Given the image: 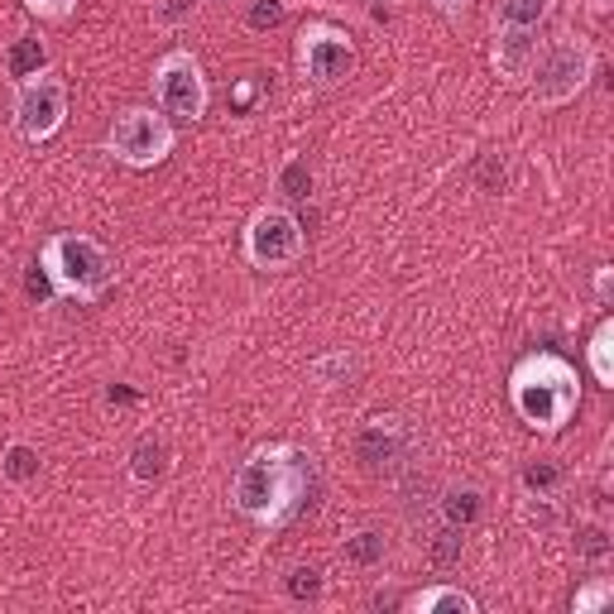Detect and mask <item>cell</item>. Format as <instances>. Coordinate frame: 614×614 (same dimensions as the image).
Instances as JSON below:
<instances>
[{
  "mask_svg": "<svg viewBox=\"0 0 614 614\" xmlns=\"http://www.w3.org/2000/svg\"><path fill=\"white\" fill-rule=\"evenodd\" d=\"M29 10L39 14V20H68L72 10H78V0H24Z\"/></svg>",
  "mask_w": 614,
  "mask_h": 614,
  "instance_id": "83f0119b",
  "label": "cell"
},
{
  "mask_svg": "<svg viewBox=\"0 0 614 614\" xmlns=\"http://www.w3.org/2000/svg\"><path fill=\"white\" fill-rule=\"evenodd\" d=\"M245 20H250V29H274V24H284V0H255Z\"/></svg>",
  "mask_w": 614,
  "mask_h": 614,
  "instance_id": "d4e9b609",
  "label": "cell"
},
{
  "mask_svg": "<svg viewBox=\"0 0 614 614\" xmlns=\"http://www.w3.org/2000/svg\"><path fill=\"white\" fill-rule=\"evenodd\" d=\"M168 461L173 451L164 442V432H144L135 447H130V475L140 480V485H158V480L168 475Z\"/></svg>",
  "mask_w": 614,
  "mask_h": 614,
  "instance_id": "7c38bea8",
  "label": "cell"
},
{
  "mask_svg": "<svg viewBox=\"0 0 614 614\" xmlns=\"http://www.w3.org/2000/svg\"><path fill=\"white\" fill-rule=\"evenodd\" d=\"M519 418L538 432H557L566 418L576 413L581 393H576V370L557 356H529L509 379Z\"/></svg>",
  "mask_w": 614,
  "mask_h": 614,
  "instance_id": "7a4b0ae2",
  "label": "cell"
},
{
  "mask_svg": "<svg viewBox=\"0 0 614 614\" xmlns=\"http://www.w3.org/2000/svg\"><path fill=\"white\" fill-rule=\"evenodd\" d=\"M106 150L121 158L125 168H154V164H164V158L173 154V125H168V115H158L150 106L121 111V121H115L111 135H106Z\"/></svg>",
  "mask_w": 614,
  "mask_h": 614,
  "instance_id": "5b68a950",
  "label": "cell"
},
{
  "mask_svg": "<svg viewBox=\"0 0 614 614\" xmlns=\"http://www.w3.org/2000/svg\"><path fill=\"white\" fill-rule=\"evenodd\" d=\"M432 6H437V10H447V14H461L465 6H471V0H432Z\"/></svg>",
  "mask_w": 614,
  "mask_h": 614,
  "instance_id": "4dcf8cb0",
  "label": "cell"
},
{
  "mask_svg": "<svg viewBox=\"0 0 614 614\" xmlns=\"http://www.w3.org/2000/svg\"><path fill=\"white\" fill-rule=\"evenodd\" d=\"M399 451H403V437H399V422L393 418H375L370 428L356 437V461L365 471H389V465L399 461Z\"/></svg>",
  "mask_w": 614,
  "mask_h": 614,
  "instance_id": "8fae6325",
  "label": "cell"
},
{
  "mask_svg": "<svg viewBox=\"0 0 614 614\" xmlns=\"http://www.w3.org/2000/svg\"><path fill=\"white\" fill-rule=\"evenodd\" d=\"M0 471L24 485V480L39 475V451L29 447V442H10V447H6V461H0Z\"/></svg>",
  "mask_w": 614,
  "mask_h": 614,
  "instance_id": "ac0fdd59",
  "label": "cell"
},
{
  "mask_svg": "<svg viewBox=\"0 0 614 614\" xmlns=\"http://www.w3.org/2000/svg\"><path fill=\"white\" fill-rule=\"evenodd\" d=\"M538 58V29H519V24H500L494 29V68L504 82H523L533 72Z\"/></svg>",
  "mask_w": 614,
  "mask_h": 614,
  "instance_id": "30bf717a",
  "label": "cell"
},
{
  "mask_svg": "<svg viewBox=\"0 0 614 614\" xmlns=\"http://www.w3.org/2000/svg\"><path fill=\"white\" fill-rule=\"evenodd\" d=\"M303 255V222L284 207H265L245 226V259L259 269H288Z\"/></svg>",
  "mask_w": 614,
  "mask_h": 614,
  "instance_id": "ba28073f",
  "label": "cell"
},
{
  "mask_svg": "<svg viewBox=\"0 0 614 614\" xmlns=\"http://www.w3.org/2000/svg\"><path fill=\"white\" fill-rule=\"evenodd\" d=\"M307 457L303 451H288V447H269V451H255L250 461L236 471V490L231 500L245 519L255 523H284L288 514H298L303 494H307Z\"/></svg>",
  "mask_w": 614,
  "mask_h": 614,
  "instance_id": "6da1fadb",
  "label": "cell"
},
{
  "mask_svg": "<svg viewBox=\"0 0 614 614\" xmlns=\"http://www.w3.org/2000/svg\"><path fill=\"white\" fill-rule=\"evenodd\" d=\"M413 610L418 614H475V601L457 586H432V591L413 595Z\"/></svg>",
  "mask_w": 614,
  "mask_h": 614,
  "instance_id": "5bb4252c",
  "label": "cell"
},
{
  "mask_svg": "<svg viewBox=\"0 0 614 614\" xmlns=\"http://www.w3.org/2000/svg\"><path fill=\"white\" fill-rule=\"evenodd\" d=\"M461 529H451V523H447V533H437L432 538V557L437 562H457L461 557V538H457Z\"/></svg>",
  "mask_w": 614,
  "mask_h": 614,
  "instance_id": "4316f807",
  "label": "cell"
},
{
  "mask_svg": "<svg viewBox=\"0 0 614 614\" xmlns=\"http://www.w3.org/2000/svg\"><path fill=\"white\" fill-rule=\"evenodd\" d=\"M298 63H303V78L313 86H336L341 78H350V68H356V43L331 24H307L303 43H298Z\"/></svg>",
  "mask_w": 614,
  "mask_h": 614,
  "instance_id": "9c48e42d",
  "label": "cell"
},
{
  "mask_svg": "<svg viewBox=\"0 0 614 614\" xmlns=\"http://www.w3.org/2000/svg\"><path fill=\"white\" fill-rule=\"evenodd\" d=\"M154 96H158V111L173 115V121H202V115H207V78H202V63L183 49L164 53L154 68Z\"/></svg>",
  "mask_w": 614,
  "mask_h": 614,
  "instance_id": "52a82bcc",
  "label": "cell"
},
{
  "mask_svg": "<svg viewBox=\"0 0 614 614\" xmlns=\"http://www.w3.org/2000/svg\"><path fill=\"white\" fill-rule=\"evenodd\" d=\"M341 557H346L350 566H379V562H385V533H379V529L350 533L346 543H341Z\"/></svg>",
  "mask_w": 614,
  "mask_h": 614,
  "instance_id": "9a60e30c",
  "label": "cell"
},
{
  "mask_svg": "<svg viewBox=\"0 0 614 614\" xmlns=\"http://www.w3.org/2000/svg\"><path fill=\"white\" fill-rule=\"evenodd\" d=\"M475 183L485 187V193H500V187L509 183V168H504V158L500 154H490L485 164H480V173H475Z\"/></svg>",
  "mask_w": 614,
  "mask_h": 614,
  "instance_id": "484cf974",
  "label": "cell"
},
{
  "mask_svg": "<svg viewBox=\"0 0 614 614\" xmlns=\"http://www.w3.org/2000/svg\"><path fill=\"white\" fill-rule=\"evenodd\" d=\"M610 350H614V327H610V321H601V331H595V341H591V375L601 379L605 389L614 385V360H610Z\"/></svg>",
  "mask_w": 614,
  "mask_h": 614,
  "instance_id": "d6986e66",
  "label": "cell"
},
{
  "mask_svg": "<svg viewBox=\"0 0 614 614\" xmlns=\"http://www.w3.org/2000/svg\"><path fill=\"white\" fill-rule=\"evenodd\" d=\"M591 72H595V58H591L586 43L572 39V34L552 39L548 49H538L533 72H529L538 106H562V101L581 96V92H586V82H591Z\"/></svg>",
  "mask_w": 614,
  "mask_h": 614,
  "instance_id": "277c9868",
  "label": "cell"
},
{
  "mask_svg": "<svg viewBox=\"0 0 614 614\" xmlns=\"http://www.w3.org/2000/svg\"><path fill=\"white\" fill-rule=\"evenodd\" d=\"M591 6H595V10H601V14H605V10H610V0H591Z\"/></svg>",
  "mask_w": 614,
  "mask_h": 614,
  "instance_id": "d6a6232c",
  "label": "cell"
},
{
  "mask_svg": "<svg viewBox=\"0 0 614 614\" xmlns=\"http://www.w3.org/2000/svg\"><path fill=\"white\" fill-rule=\"evenodd\" d=\"M552 14V0H500V24L538 29Z\"/></svg>",
  "mask_w": 614,
  "mask_h": 614,
  "instance_id": "e0dca14e",
  "label": "cell"
},
{
  "mask_svg": "<svg viewBox=\"0 0 614 614\" xmlns=\"http://www.w3.org/2000/svg\"><path fill=\"white\" fill-rule=\"evenodd\" d=\"M279 187H284V197H307V193H313V168H307L303 164V158H288V164H284V173H279Z\"/></svg>",
  "mask_w": 614,
  "mask_h": 614,
  "instance_id": "ffe728a7",
  "label": "cell"
},
{
  "mask_svg": "<svg viewBox=\"0 0 614 614\" xmlns=\"http://www.w3.org/2000/svg\"><path fill=\"white\" fill-rule=\"evenodd\" d=\"M480 509H485V494H480L475 485H451L442 494V519L451 523V529H471V523L480 519Z\"/></svg>",
  "mask_w": 614,
  "mask_h": 614,
  "instance_id": "4fadbf2b",
  "label": "cell"
},
{
  "mask_svg": "<svg viewBox=\"0 0 614 614\" xmlns=\"http://www.w3.org/2000/svg\"><path fill=\"white\" fill-rule=\"evenodd\" d=\"M63 115H68V82L58 78V72L43 68L20 82V92H14V130H20L29 144L53 140Z\"/></svg>",
  "mask_w": 614,
  "mask_h": 614,
  "instance_id": "8992f818",
  "label": "cell"
},
{
  "mask_svg": "<svg viewBox=\"0 0 614 614\" xmlns=\"http://www.w3.org/2000/svg\"><path fill=\"white\" fill-rule=\"evenodd\" d=\"M39 265L49 269V279H53L58 294H68V298H78V303H96L111 288V279H115L111 255L101 250L92 236H78V231L53 236L49 245H43Z\"/></svg>",
  "mask_w": 614,
  "mask_h": 614,
  "instance_id": "3957f363",
  "label": "cell"
},
{
  "mask_svg": "<svg viewBox=\"0 0 614 614\" xmlns=\"http://www.w3.org/2000/svg\"><path fill=\"white\" fill-rule=\"evenodd\" d=\"M193 6H197V0H164V6H158V20H164V24H183L187 14H193Z\"/></svg>",
  "mask_w": 614,
  "mask_h": 614,
  "instance_id": "f546056e",
  "label": "cell"
},
{
  "mask_svg": "<svg viewBox=\"0 0 614 614\" xmlns=\"http://www.w3.org/2000/svg\"><path fill=\"white\" fill-rule=\"evenodd\" d=\"M557 480H562L557 465H529V471H523V490H529V494H552V490H557Z\"/></svg>",
  "mask_w": 614,
  "mask_h": 614,
  "instance_id": "cb8c5ba5",
  "label": "cell"
},
{
  "mask_svg": "<svg viewBox=\"0 0 614 614\" xmlns=\"http://www.w3.org/2000/svg\"><path fill=\"white\" fill-rule=\"evenodd\" d=\"M29 298H34V303H49L53 294H58V288H53V279H49V269H43V265H34V269H29Z\"/></svg>",
  "mask_w": 614,
  "mask_h": 614,
  "instance_id": "f1b7e54d",
  "label": "cell"
},
{
  "mask_svg": "<svg viewBox=\"0 0 614 614\" xmlns=\"http://www.w3.org/2000/svg\"><path fill=\"white\" fill-rule=\"evenodd\" d=\"M288 595H294V601H317V595H321V572H317V566H294V572H288Z\"/></svg>",
  "mask_w": 614,
  "mask_h": 614,
  "instance_id": "603a6c76",
  "label": "cell"
},
{
  "mask_svg": "<svg viewBox=\"0 0 614 614\" xmlns=\"http://www.w3.org/2000/svg\"><path fill=\"white\" fill-rule=\"evenodd\" d=\"M250 96H255V82H241L236 86V106H250Z\"/></svg>",
  "mask_w": 614,
  "mask_h": 614,
  "instance_id": "1f68e13d",
  "label": "cell"
},
{
  "mask_svg": "<svg viewBox=\"0 0 614 614\" xmlns=\"http://www.w3.org/2000/svg\"><path fill=\"white\" fill-rule=\"evenodd\" d=\"M43 63H49V53H43L39 39H14L10 53H6L10 78H34V72H43Z\"/></svg>",
  "mask_w": 614,
  "mask_h": 614,
  "instance_id": "2e32d148",
  "label": "cell"
},
{
  "mask_svg": "<svg viewBox=\"0 0 614 614\" xmlns=\"http://www.w3.org/2000/svg\"><path fill=\"white\" fill-rule=\"evenodd\" d=\"M614 601V586H610V581L605 576H595L591 581V586L586 591H576V601H572V610L576 614H595V610H605Z\"/></svg>",
  "mask_w": 614,
  "mask_h": 614,
  "instance_id": "7402d4cb",
  "label": "cell"
},
{
  "mask_svg": "<svg viewBox=\"0 0 614 614\" xmlns=\"http://www.w3.org/2000/svg\"><path fill=\"white\" fill-rule=\"evenodd\" d=\"M576 552L591 562H605L610 557V533L601 529V523H586V529H576Z\"/></svg>",
  "mask_w": 614,
  "mask_h": 614,
  "instance_id": "44dd1931",
  "label": "cell"
}]
</instances>
